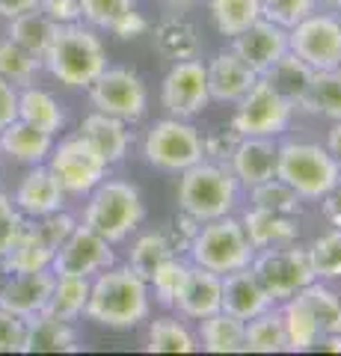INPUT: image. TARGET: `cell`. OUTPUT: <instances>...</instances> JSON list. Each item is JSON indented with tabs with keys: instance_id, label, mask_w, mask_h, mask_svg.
Here are the masks:
<instances>
[{
	"instance_id": "1",
	"label": "cell",
	"mask_w": 341,
	"mask_h": 356,
	"mask_svg": "<svg viewBox=\"0 0 341 356\" xmlns=\"http://www.w3.org/2000/svg\"><path fill=\"white\" fill-rule=\"evenodd\" d=\"M83 315L107 330H134L151 315L149 282L140 280L128 264H110L92 276Z\"/></svg>"
},
{
	"instance_id": "2",
	"label": "cell",
	"mask_w": 341,
	"mask_h": 356,
	"mask_svg": "<svg viewBox=\"0 0 341 356\" xmlns=\"http://www.w3.org/2000/svg\"><path fill=\"white\" fill-rule=\"evenodd\" d=\"M42 69L63 86L86 89L107 69V48L101 36L83 21L81 24H63L57 27L45 57H42Z\"/></svg>"
},
{
	"instance_id": "3",
	"label": "cell",
	"mask_w": 341,
	"mask_h": 356,
	"mask_svg": "<svg viewBox=\"0 0 341 356\" xmlns=\"http://www.w3.org/2000/svg\"><path fill=\"white\" fill-rule=\"evenodd\" d=\"M240 202V184L228 163L208 161L187 166L178 181V208L181 214L208 222L226 214H235Z\"/></svg>"
},
{
	"instance_id": "4",
	"label": "cell",
	"mask_w": 341,
	"mask_h": 356,
	"mask_svg": "<svg viewBox=\"0 0 341 356\" xmlns=\"http://www.w3.org/2000/svg\"><path fill=\"white\" fill-rule=\"evenodd\" d=\"M146 220V205H142L140 191L125 178H104L95 191L86 196L83 205V226L98 232L104 241L116 243L128 241Z\"/></svg>"
},
{
	"instance_id": "5",
	"label": "cell",
	"mask_w": 341,
	"mask_h": 356,
	"mask_svg": "<svg viewBox=\"0 0 341 356\" xmlns=\"http://www.w3.org/2000/svg\"><path fill=\"white\" fill-rule=\"evenodd\" d=\"M187 252H190V261L208 267L214 273H232L240 267H249L256 247L249 243L244 222L235 214L208 220L199 226V232L193 235V241L187 243Z\"/></svg>"
},
{
	"instance_id": "6",
	"label": "cell",
	"mask_w": 341,
	"mask_h": 356,
	"mask_svg": "<svg viewBox=\"0 0 341 356\" xmlns=\"http://www.w3.org/2000/svg\"><path fill=\"white\" fill-rule=\"evenodd\" d=\"M338 172L335 158L317 143H282L276 149V178L306 202L321 199L335 184Z\"/></svg>"
},
{
	"instance_id": "7",
	"label": "cell",
	"mask_w": 341,
	"mask_h": 356,
	"mask_svg": "<svg viewBox=\"0 0 341 356\" xmlns=\"http://www.w3.org/2000/svg\"><path fill=\"white\" fill-rule=\"evenodd\" d=\"M45 163L57 175L65 199H86L110 172V163L101 158V152L81 134H65V137L53 140Z\"/></svg>"
},
{
	"instance_id": "8",
	"label": "cell",
	"mask_w": 341,
	"mask_h": 356,
	"mask_svg": "<svg viewBox=\"0 0 341 356\" xmlns=\"http://www.w3.org/2000/svg\"><path fill=\"white\" fill-rule=\"evenodd\" d=\"M146 163L160 172L181 175L187 166L199 163L205 158V143L199 131L190 125V119H160L149 128L146 143H142Z\"/></svg>"
},
{
	"instance_id": "9",
	"label": "cell",
	"mask_w": 341,
	"mask_h": 356,
	"mask_svg": "<svg viewBox=\"0 0 341 356\" xmlns=\"http://www.w3.org/2000/svg\"><path fill=\"white\" fill-rule=\"evenodd\" d=\"M249 270L256 273L261 288L276 300H288L291 294L303 291L306 285L315 280L309 250L297 247V243H285V247H267L256 250L249 261Z\"/></svg>"
},
{
	"instance_id": "10",
	"label": "cell",
	"mask_w": 341,
	"mask_h": 356,
	"mask_svg": "<svg viewBox=\"0 0 341 356\" xmlns=\"http://www.w3.org/2000/svg\"><path fill=\"white\" fill-rule=\"evenodd\" d=\"M86 92H90V102L95 110L122 119L128 125L140 122L149 110L146 83H142V77L134 69H125V65H107V69L86 86Z\"/></svg>"
},
{
	"instance_id": "11",
	"label": "cell",
	"mask_w": 341,
	"mask_h": 356,
	"mask_svg": "<svg viewBox=\"0 0 341 356\" xmlns=\"http://www.w3.org/2000/svg\"><path fill=\"white\" fill-rule=\"evenodd\" d=\"M288 51L315 72L341 69V18L315 9L288 30Z\"/></svg>"
},
{
	"instance_id": "12",
	"label": "cell",
	"mask_w": 341,
	"mask_h": 356,
	"mask_svg": "<svg viewBox=\"0 0 341 356\" xmlns=\"http://www.w3.org/2000/svg\"><path fill=\"white\" fill-rule=\"evenodd\" d=\"M291 116L294 104L282 98L264 77H258L249 92L238 102L232 128L240 137H279L282 131H288Z\"/></svg>"
},
{
	"instance_id": "13",
	"label": "cell",
	"mask_w": 341,
	"mask_h": 356,
	"mask_svg": "<svg viewBox=\"0 0 341 356\" xmlns=\"http://www.w3.org/2000/svg\"><path fill=\"white\" fill-rule=\"evenodd\" d=\"M160 102L167 107V113L175 119H193L196 113H202L211 102L205 63L199 57L172 63V69L160 83Z\"/></svg>"
},
{
	"instance_id": "14",
	"label": "cell",
	"mask_w": 341,
	"mask_h": 356,
	"mask_svg": "<svg viewBox=\"0 0 341 356\" xmlns=\"http://www.w3.org/2000/svg\"><path fill=\"white\" fill-rule=\"evenodd\" d=\"M110 264H116L113 243L104 241L90 226L78 222V229L63 241V247L57 252H53L51 270L57 276H90L92 280L98 270H104Z\"/></svg>"
},
{
	"instance_id": "15",
	"label": "cell",
	"mask_w": 341,
	"mask_h": 356,
	"mask_svg": "<svg viewBox=\"0 0 341 356\" xmlns=\"http://www.w3.org/2000/svg\"><path fill=\"white\" fill-rule=\"evenodd\" d=\"M232 51L261 77L288 54V30L267 18H258L244 33L232 36Z\"/></svg>"
},
{
	"instance_id": "16",
	"label": "cell",
	"mask_w": 341,
	"mask_h": 356,
	"mask_svg": "<svg viewBox=\"0 0 341 356\" xmlns=\"http://www.w3.org/2000/svg\"><path fill=\"white\" fill-rule=\"evenodd\" d=\"M219 303H223V276L190 261L184 273V282L172 303L175 315L184 321H202L208 315H214V312H219Z\"/></svg>"
},
{
	"instance_id": "17",
	"label": "cell",
	"mask_w": 341,
	"mask_h": 356,
	"mask_svg": "<svg viewBox=\"0 0 341 356\" xmlns=\"http://www.w3.org/2000/svg\"><path fill=\"white\" fill-rule=\"evenodd\" d=\"M13 202L24 214V220H39L53 214V211H63L65 193L57 181V175L48 170V163H36V166H27V172L21 175V181L13 193Z\"/></svg>"
},
{
	"instance_id": "18",
	"label": "cell",
	"mask_w": 341,
	"mask_h": 356,
	"mask_svg": "<svg viewBox=\"0 0 341 356\" xmlns=\"http://www.w3.org/2000/svg\"><path fill=\"white\" fill-rule=\"evenodd\" d=\"M276 137H240L228 158V170L235 172L240 191H249L276 175Z\"/></svg>"
},
{
	"instance_id": "19",
	"label": "cell",
	"mask_w": 341,
	"mask_h": 356,
	"mask_svg": "<svg viewBox=\"0 0 341 356\" xmlns=\"http://www.w3.org/2000/svg\"><path fill=\"white\" fill-rule=\"evenodd\" d=\"M53 280H57V273H53L51 267H45V270H30V273H9V280L0 288V306L15 312L21 318L45 312Z\"/></svg>"
},
{
	"instance_id": "20",
	"label": "cell",
	"mask_w": 341,
	"mask_h": 356,
	"mask_svg": "<svg viewBox=\"0 0 341 356\" xmlns=\"http://www.w3.org/2000/svg\"><path fill=\"white\" fill-rule=\"evenodd\" d=\"M205 72H208L211 102H223V104H238L252 89V83L258 81V74L252 72L232 48L219 51L211 63H205Z\"/></svg>"
},
{
	"instance_id": "21",
	"label": "cell",
	"mask_w": 341,
	"mask_h": 356,
	"mask_svg": "<svg viewBox=\"0 0 341 356\" xmlns=\"http://www.w3.org/2000/svg\"><path fill=\"white\" fill-rule=\"evenodd\" d=\"M24 350L21 353H78L81 336L74 330V321H63L51 312H36L24 318Z\"/></svg>"
},
{
	"instance_id": "22",
	"label": "cell",
	"mask_w": 341,
	"mask_h": 356,
	"mask_svg": "<svg viewBox=\"0 0 341 356\" xmlns=\"http://www.w3.org/2000/svg\"><path fill=\"white\" fill-rule=\"evenodd\" d=\"M267 309H273V297L261 288V282L256 280V273L249 267L223 273V303H219V312L249 321Z\"/></svg>"
},
{
	"instance_id": "23",
	"label": "cell",
	"mask_w": 341,
	"mask_h": 356,
	"mask_svg": "<svg viewBox=\"0 0 341 356\" xmlns=\"http://www.w3.org/2000/svg\"><path fill=\"white\" fill-rule=\"evenodd\" d=\"M53 140L57 137H51V134L15 119L0 131V158H6V161H13V163L27 170V166H36V163L48 161V154L53 149Z\"/></svg>"
},
{
	"instance_id": "24",
	"label": "cell",
	"mask_w": 341,
	"mask_h": 356,
	"mask_svg": "<svg viewBox=\"0 0 341 356\" xmlns=\"http://www.w3.org/2000/svg\"><path fill=\"white\" fill-rule=\"evenodd\" d=\"M78 134L86 137L92 146L101 152V158L113 166L119 161H125V154L131 149V131H128V122L101 113V110H92L86 113L78 125Z\"/></svg>"
},
{
	"instance_id": "25",
	"label": "cell",
	"mask_w": 341,
	"mask_h": 356,
	"mask_svg": "<svg viewBox=\"0 0 341 356\" xmlns=\"http://www.w3.org/2000/svg\"><path fill=\"white\" fill-rule=\"evenodd\" d=\"M240 222H244V232L256 250L285 247V243H294L297 235H300V226H297L294 214H276V211L256 208V205H249L244 211Z\"/></svg>"
},
{
	"instance_id": "26",
	"label": "cell",
	"mask_w": 341,
	"mask_h": 356,
	"mask_svg": "<svg viewBox=\"0 0 341 356\" xmlns=\"http://www.w3.org/2000/svg\"><path fill=\"white\" fill-rule=\"evenodd\" d=\"M18 119L27 122V125H33V128L51 134V137H60V134L65 131V125H69L65 107L48 92V89H42L36 83L18 89Z\"/></svg>"
},
{
	"instance_id": "27",
	"label": "cell",
	"mask_w": 341,
	"mask_h": 356,
	"mask_svg": "<svg viewBox=\"0 0 341 356\" xmlns=\"http://www.w3.org/2000/svg\"><path fill=\"white\" fill-rule=\"evenodd\" d=\"M279 315L285 327V350H291V353L315 350L317 339H321V327H317L315 312L309 306V300L303 297V291H297L285 300Z\"/></svg>"
},
{
	"instance_id": "28",
	"label": "cell",
	"mask_w": 341,
	"mask_h": 356,
	"mask_svg": "<svg viewBox=\"0 0 341 356\" xmlns=\"http://www.w3.org/2000/svg\"><path fill=\"white\" fill-rule=\"evenodd\" d=\"M199 350L208 353H247V321L214 312L199 321Z\"/></svg>"
},
{
	"instance_id": "29",
	"label": "cell",
	"mask_w": 341,
	"mask_h": 356,
	"mask_svg": "<svg viewBox=\"0 0 341 356\" xmlns=\"http://www.w3.org/2000/svg\"><path fill=\"white\" fill-rule=\"evenodd\" d=\"M155 48L163 60H190V57H199V30L190 18L184 15H167L155 27Z\"/></svg>"
},
{
	"instance_id": "30",
	"label": "cell",
	"mask_w": 341,
	"mask_h": 356,
	"mask_svg": "<svg viewBox=\"0 0 341 356\" xmlns=\"http://www.w3.org/2000/svg\"><path fill=\"white\" fill-rule=\"evenodd\" d=\"M0 259H3V264L13 273H30V270H45V267H51L53 250L45 243V238L39 235L36 222L27 220L24 229L18 232V238L13 241V247L0 255Z\"/></svg>"
},
{
	"instance_id": "31",
	"label": "cell",
	"mask_w": 341,
	"mask_h": 356,
	"mask_svg": "<svg viewBox=\"0 0 341 356\" xmlns=\"http://www.w3.org/2000/svg\"><path fill=\"white\" fill-rule=\"evenodd\" d=\"M57 27L60 24H53L39 6L27 9V13H21L15 18H6V36L39 60L45 57V51H48V44L53 39V33H57Z\"/></svg>"
},
{
	"instance_id": "32",
	"label": "cell",
	"mask_w": 341,
	"mask_h": 356,
	"mask_svg": "<svg viewBox=\"0 0 341 356\" xmlns=\"http://www.w3.org/2000/svg\"><path fill=\"white\" fill-rule=\"evenodd\" d=\"M312 74L315 69L312 65H306L297 54H285V57L273 65V69L267 74H261L264 81H267L282 98H288V102L294 104V110L300 107V102L306 98V92H309V83H312Z\"/></svg>"
},
{
	"instance_id": "33",
	"label": "cell",
	"mask_w": 341,
	"mask_h": 356,
	"mask_svg": "<svg viewBox=\"0 0 341 356\" xmlns=\"http://www.w3.org/2000/svg\"><path fill=\"white\" fill-rule=\"evenodd\" d=\"M297 110H306V113L324 116L341 122V69H329V72H315L309 92L300 102Z\"/></svg>"
},
{
	"instance_id": "34",
	"label": "cell",
	"mask_w": 341,
	"mask_h": 356,
	"mask_svg": "<svg viewBox=\"0 0 341 356\" xmlns=\"http://www.w3.org/2000/svg\"><path fill=\"white\" fill-rule=\"evenodd\" d=\"M90 276H57L48 297L45 312L57 315L63 321H78L86 312V300H90Z\"/></svg>"
},
{
	"instance_id": "35",
	"label": "cell",
	"mask_w": 341,
	"mask_h": 356,
	"mask_svg": "<svg viewBox=\"0 0 341 356\" xmlns=\"http://www.w3.org/2000/svg\"><path fill=\"white\" fill-rule=\"evenodd\" d=\"M178 250H175V243L163 235V232H146V235H140L134 241V247H131V255H128V267L134 270L140 280H151L155 276V270L169 259V255H175Z\"/></svg>"
},
{
	"instance_id": "36",
	"label": "cell",
	"mask_w": 341,
	"mask_h": 356,
	"mask_svg": "<svg viewBox=\"0 0 341 356\" xmlns=\"http://www.w3.org/2000/svg\"><path fill=\"white\" fill-rule=\"evenodd\" d=\"M151 353H196L199 350V339L187 330L184 321L178 318H155L149 324V344Z\"/></svg>"
},
{
	"instance_id": "37",
	"label": "cell",
	"mask_w": 341,
	"mask_h": 356,
	"mask_svg": "<svg viewBox=\"0 0 341 356\" xmlns=\"http://www.w3.org/2000/svg\"><path fill=\"white\" fill-rule=\"evenodd\" d=\"M208 13L219 36H238L261 18L258 0H208Z\"/></svg>"
},
{
	"instance_id": "38",
	"label": "cell",
	"mask_w": 341,
	"mask_h": 356,
	"mask_svg": "<svg viewBox=\"0 0 341 356\" xmlns=\"http://www.w3.org/2000/svg\"><path fill=\"white\" fill-rule=\"evenodd\" d=\"M39 72H42L39 57H33L30 51L15 44L9 36H0V77H3V81L24 89L30 83H36Z\"/></svg>"
},
{
	"instance_id": "39",
	"label": "cell",
	"mask_w": 341,
	"mask_h": 356,
	"mask_svg": "<svg viewBox=\"0 0 341 356\" xmlns=\"http://www.w3.org/2000/svg\"><path fill=\"white\" fill-rule=\"evenodd\" d=\"M285 350V327L279 312H261L247 321V353H282Z\"/></svg>"
},
{
	"instance_id": "40",
	"label": "cell",
	"mask_w": 341,
	"mask_h": 356,
	"mask_svg": "<svg viewBox=\"0 0 341 356\" xmlns=\"http://www.w3.org/2000/svg\"><path fill=\"white\" fill-rule=\"evenodd\" d=\"M247 193H249V202L256 208H267V211H276V214H300L303 199L297 196L285 181H279L276 175L256 184V187H249Z\"/></svg>"
},
{
	"instance_id": "41",
	"label": "cell",
	"mask_w": 341,
	"mask_h": 356,
	"mask_svg": "<svg viewBox=\"0 0 341 356\" xmlns=\"http://www.w3.org/2000/svg\"><path fill=\"white\" fill-rule=\"evenodd\" d=\"M315 280H341V226L329 229L309 247Z\"/></svg>"
},
{
	"instance_id": "42",
	"label": "cell",
	"mask_w": 341,
	"mask_h": 356,
	"mask_svg": "<svg viewBox=\"0 0 341 356\" xmlns=\"http://www.w3.org/2000/svg\"><path fill=\"white\" fill-rule=\"evenodd\" d=\"M303 297L309 300L321 332H341V297L335 291H329L321 280H312L303 288Z\"/></svg>"
},
{
	"instance_id": "43",
	"label": "cell",
	"mask_w": 341,
	"mask_h": 356,
	"mask_svg": "<svg viewBox=\"0 0 341 356\" xmlns=\"http://www.w3.org/2000/svg\"><path fill=\"white\" fill-rule=\"evenodd\" d=\"M187 264H190V261H184L181 255L175 252V255H169V259L158 267L155 276L149 280V288H155V297H158V303H160V306L172 309L175 294H178V288H181V282H184Z\"/></svg>"
},
{
	"instance_id": "44",
	"label": "cell",
	"mask_w": 341,
	"mask_h": 356,
	"mask_svg": "<svg viewBox=\"0 0 341 356\" xmlns=\"http://www.w3.org/2000/svg\"><path fill=\"white\" fill-rule=\"evenodd\" d=\"M83 21L92 30H113L131 9H137V0H81Z\"/></svg>"
},
{
	"instance_id": "45",
	"label": "cell",
	"mask_w": 341,
	"mask_h": 356,
	"mask_svg": "<svg viewBox=\"0 0 341 356\" xmlns=\"http://www.w3.org/2000/svg\"><path fill=\"white\" fill-rule=\"evenodd\" d=\"M258 3H261V18H267L285 30H291L297 21H303L317 9V0H258Z\"/></svg>"
},
{
	"instance_id": "46",
	"label": "cell",
	"mask_w": 341,
	"mask_h": 356,
	"mask_svg": "<svg viewBox=\"0 0 341 356\" xmlns=\"http://www.w3.org/2000/svg\"><path fill=\"white\" fill-rule=\"evenodd\" d=\"M36 222V229H39V235L45 238V243L48 247L57 252L60 247H63V241L72 235L74 229H78V220H74L69 211H53V214H48V217H39V220H33Z\"/></svg>"
},
{
	"instance_id": "47",
	"label": "cell",
	"mask_w": 341,
	"mask_h": 356,
	"mask_svg": "<svg viewBox=\"0 0 341 356\" xmlns=\"http://www.w3.org/2000/svg\"><path fill=\"white\" fill-rule=\"evenodd\" d=\"M27 321L0 306V353H21L24 350Z\"/></svg>"
},
{
	"instance_id": "48",
	"label": "cell",
	"mask_w": 341,
	"mask_h": 356,
	"mask_svg": "<svg viewBox=\"0 0 341 356\" xmlns=\"http://www.w3.org/2000/svg\"><path fill=\"white\" fill-rule=\"evenodd\" d=\"M24 214L15 208L13 196L0 191V255H3L9 247H13V241L18 238V232L24 229Z\"/></svg>"
},
{
	"instance_id": "49",
	"label": "cell",
	"mask_w": 341,
	"mask_h": 356,
	"mask_svg": "<svg viewBox=\"0 0 341 356\" xmlns=\"http://www.w3.org/2000/svg\"><path fill=\"white\" fill-rule=\"evenodd\" d=\"M39 9L53 24H81L83 21V3L81 0H39Z\"/></svg>"
},
{
	"instance_id": "50",
	"label": "cell",
	"mask_w": 341,
	"mask_h": 356,
	"mask_svg": "<svg viewBox=\"0 0 341 356\" xmlns=\"http://www.w3.org/2000/svg\"><path fill=\"white\" fill-rule=\"evenodd\" d=\"M202 143H205V158L219 161V163H228V158H232L235 146L240 143V134H238L232 125H228V128H223V131L211 134V137L202 140Z\"/></svg>"
},
{
	"instance_id": "51",
	"label": "cell",
	"mask_w": 341,
	"mask_h": 356,
	"mask_svg": "<svg viewBox=\"0 0 341 356\" xmlns=\"http://www.w3.org/2000/svg\"><path fill=\"white\" fill-rule=\"evenodd\" d=\"M18 119V86L0 77V131Z\"/></svg>"
},
{
	"instance_id": "52",
	"label": "cell",
	"mask_w": 341,
	"mask_h": 356,
	"mask_svg": "<svg viewBox=\"0 0 341 356\" xmlns=\"http://www.w3.org/2000/svg\"><path fill=\"white\" fill-rule=\"evenodd\" d=\"M146 30H149V21L142 18V15L137 13V9H131V13H128L122 21H119V24H116L113 30H110V33L128 42V39H137V36H142V33H146Z\"/></svg>"
},
{
	"instance_id": "53",
	"label": "cell",
	"mask_w": 341,
	"mask_h": 356,
	"mask_svg": "<svg viewBox=\"0 0 341 356\" xmlns=\"http://www.w3.org/2000/svg\"><path fill=\"white\" fill-rule=\"evenodd\" d=\"M321 202H324V217L333 222V226H341V172L335 178V184L321 196Z\"/></svg>"
},
{
	"instance_id": "54",
	"label": "cell",
	"mask_w": 341,
	"mask_h": 356,
	"mask_svg": "<svg viewBox=\"0 0 341 356\" xmlns=\"http://www.w3.org/2000/svg\"><path fill=\"white\" fill-rule=\"evenodd\" d=\"M36 6H39V0H0V18H15Z\"/></svg>"
},
{
	"instance_id": "55",
	"label": "cell",
	"mask_w": 341,
	"mask_h": 356,
	"mask_svg": "<svg viewBox=\"0 0 341 356\" xmlns=\"http://www.w3.org/2000/svg\"><path fill=\"white\" fill-rule=\"evenodd\" d=\"M326 152L335 158V163L341 166V122H335L333 131H329V137H326Z\"/></svg>"
},
{
	"instance_id": "56",
	"label": "cell",
	"mask_w": 341,
	"mask_h": 356,
	"mask_svg": "<svg viewBox=\"0 0 341 356\" xmlns=\"http://www.w3.org/2000/svg\"><path fill=\"white\" fill-rule=\"evenodd\" d=\"M317 6L324 9V13H341V0H317Z\"/></svg>"
},
{
	"instance_id": "57",
	"label": "cell",
	"mask_w": 341,
	"mask_h": 356,
	"mask_svg": "<svg viewBox=\"0 0 341 356\" xmlns=\"http://www.w3.org/2000/svg\"><path fill=\"white\" fill-rule=\"evenodd\" d=\"M172 9H190V6H199L202 0H167Z\"/></svg>"
},
{
	"instance_id": "58",
	"label": "cell",
	"mask_w": 341,
	"mask_h": 356,
	"mask_svg": "<svg viewBox=\"0 0 341 356\" xmlns=\"http://www.w3.org/2000/svg\"><path fill=\"white\" fill-rule=\"evenodd\" d=\"M338 297H341V285H338Z\"/></svg>"
}]
</instances>
